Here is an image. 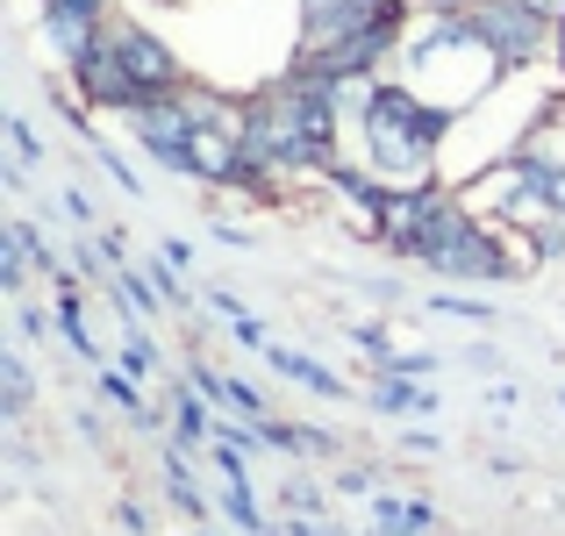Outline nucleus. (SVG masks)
Segmentation results:
<instances>
[{
  "label": "nucleus",
  "instance_id": "0eeeda50",
  "mask_svg": "<svg viewBox=\"0 0 565 536\" xmlns=\"http://www.w3.org/2000/svg\"><path fill=\"white\" fill-rule=\"evenodd\" d=\"M51 293H57V330H65V344L79 351V357H100L94 330H86V308H79V279H72V272H51Z\"/></svg>",
  "mask_w": 565,
  "mask_h": 536
},
{
  "label": "nucleus",
  "instance_id": "f257e3e1",
  "mask_svg": "<svg viewBox=\"0 0 565 536\" xmlns=\"http://www.w3.org/2000/svg\"><path fill=\"white\" fill-rule=\"evenodd\" d=\"M359 129H365V165L386 186H437V143L451 129V115L437 100H423L408 79L401 86H365L359 100Z\"/></svg>",
  "mask_w": 565,
  "mask_h": 536
},
{
  "label": "nucleus",
  "instance_id": "39448f33",
  "mask_svg": "<svg viewBox=\"0 0 565 536\" xmlns=\"http://www.w3.org/2000/svg\"><path fill=\"white\" fill-rule=\"evenodd\" d=\"M108 43L122 51V65L137 72L143 94H180V86H186V65L172 57V43L151 36L143 22H122V14H115V22H108Z\"/></svg>",
  "mask_w": 565,
  "mask_h": 536
},
{
  "label": "nucleus",
  "instance_id": "dca6fc26",
  "mask_svg": "<svg viewBox=\"0 0 565 536\" xmlns=\"http://www.w3.org/2000/svg\"><path fill=\"white\" fill-rule=\"evenodd\" d=\"M429 308H437V315H466V322H487V315H494L487 301H466V293H437Z\"/></svg>",
  "mask_w": 565,
  "mask_h": 536
},
{
  "label": "nucleus",
  "instance_id": "423d86ee",
  "mask_svg": "<svg viewBox=\"0 0 565 536\" xmlns=\"http://www.w3.org/2000/svg\"><path fill=\"white\" fill-rule=\"evenodd\" d=\"M265 357H273V372H279V379L308 386V394H322V400H344V379H337L330 365H316V357H308V351H287V344H273Z\"/></svg>",
  "mask_w": 565,
  "mask_h": 536
},
{
  "label": "nucleus",
  "instance_id": "f3484780",
  "mask_svg": "<svg viewBox=\"0 0 565 536\" xmlns=\"http://www.w3.org/2000/svg\"><path fill=\"white\" fill-rule=\"evenodd\" d=\"M57 201H65V215L79 222V229H94V207H86V193H79V186H65V193H57Z\"/></svg>",
  "mask_w": 565,
  "mask_h": 536
},
{
  "label": "nucleus",
  "instance_id": "9d476101",
  "mask_svg": "<svg viewBox=\"0 0 565 536\" xmlns=\"http://www.w3.org/2000/svg\"><path fill=\"white\" fill-rule=\"evenodd\" d=\"M29 400H36V386H29L22 351H0V415H8V422H22Z\"/></svg>",
  "mask_w": 565,
  "mask_h": 536
},
{
  "label": "nucleus",
  "instance_id": "a211bd4d",
  "mask_svg": "<svg viewBox=\"0 0 565 536\" xmlns=\"http://www.w3.org/2000/svg\"><path fill=\"white\" fill-rule=\"evenodd\" d=\"M158 258H166V265H180V272H186V265H193V250L180 244V236H166V244H158Z\"/></svg>",
  "mask_w": 565,
  "mask_h": 536
},
{
  "label": "nucleus",
  "instance_id": "4468645a",
  "mask_svg": "<svg viewBox=\"0 0 565 536\" xmlns=\"http://www.w3.org/2000/svg\"><path fill=\"white\" fill-rule=\"evenodd\" d=\"M166 494H172L180 515H207V501H201V486H193V472H186L180 451H166Z\"/></svg>",
  "mask_w": 565,
  "mask_h": 536
},
{
  "label": "nucleus",
  "instance_id": "aec40b11",
  "mask_svg": "<svg viewBox=\"0 0 565 536\" xmlns=\"http://www.w3.org/2000/svg\"><path fill=\"white\" fill-rule=\"evenodd\" d=\"M344 8H380V0H344Z\"/></svg>",
  "mask_w": 565,
  "mask_h": 536
},
{
  "label": "nucleus",
  "instance_id": "1a4fd4ad",
  "mask_svg": "<svg viewBox=\"0 0 565 536\" xmlns=\"http://www.w3.org/2000/svg\"><path fill=\"white\" fill-rule=\"evenodd\" d=\"M373 515H380L373 536H423L429 529V508L415 494H373Z\"/></svg>",
  "mask_w": 565,
  "mask_h": 536
},
{
  "label": "nucleus",
  "instance_id": "7ed1b4c3",
  "mask_svg": "<svg viewBox=\"0 0 565 536\" xmlns=\"http://www.w3.org/2000/svg\"><path fill=\"white\" fill-rule=\"evenodd\" d=\"M458 14L494 43L501 65H530L544 43H558V22L537 8V0H472V8H458Z\"/></svg>",
  "mask_w": 565,
  "mask_h": 536
},
{
  "label": "nucleus",
  "instance_id": "6ab92c4d",
  "mask_svg": "<svg viewBox=\"0 0 565 536\" xmlns=\"http://www.w3.org/2000/svg\"><path fill=\"white\" fill-rule=\"evenodd\" d=\"M43 8H86V14H108V0H43Z\"/></svg>",
  "mask_w": 565,
  "mask_h": 536
},
{
  "label": "nucleus",
  "instance_id": "2eb2a0df",
  "mask_svg": "<svg viewBox=\"0 0 565 536\" xmlns=\"http://www.w3.org/2000/svg\"><path fill=\"white\" fill-rule=\"evenodd\" d=\"M122 365L137 372V379H151V372H158V351H151V336H143L137 322H129V330H122Z\"/></svg>",
  "mask_w": 565,
  "mask_h": 536
},
{
  "label": "nucleus",
  "instance_id": "6e6552de",
  "mask_svg": "<svg viewBox=\"0 0 565 536\" xmlns=\"http://www.w3.org/2000/svg\"><path fill=\"white\" fill-rule=\"evenodd\" d=\"M373 408L380 415H429V408H437V394H429V386H415V372H386L380 394H373Z\"/></svg>",
  "mask_w": 565,
  "mask_h": 536
},
{
  "label": "nucleus",
  "instance_id": "20e7f679",
  "mask_svg": "<svg viewBox=\"0 0 565 536\" xmlns=\"http://www.w3.org/2000/svg\"><path fill=\"white\" fill-rule=\"evenodd\" d=\"M65 72H72V86H79V100H86V108H115V115H129V108H143V100H151V94L137 86V72L122 65V51H115L108 36H100L94 51L79 57V65H65Z\"/></svg>",
  "mask_w": 565,
  "mask_h": 536
},
{
  "label": "nucleus",
  "instance_id": "9b49d317",
  "mask_svg": "<svg viewBox=\"0 0 565 536\" xmlns=\"http://www.w3.org/2000/svg\"><path fill=\"white\" fill-rule=\"evenodd\" d=\"M100 400L122 408V415H137V422H151V400H143V386H137L129 365H100Z\"/></svg>",
  "mask_w": 565,
  "mask_h": 536
},
{
  "label": "nucleus",
  "instance_id": "f03ea898",
  "mask_svg": "<svg viewBox=\"0 0 565 536\" xmlns=\"http://www.w3.org/2000/svg\"><path fill=\"white\" fill-rule=\"evenodd\" d=\"M423 265L444 272V279H480V287L515 272V258L501 250V236L487 229L480 215H466V201H451V193L437 201V222H429V236H423Z\"/></svg>",
  "mask_w": 565,
  "mask_h": 536
},
{
  "label": "nucleus",
  "instance_id": "f8f14e48",
  "mask_svg": "<svg viewBox=\"0 0 565 536\" xmlns=\"http://www.w3.org/2000/svg\"><path fill=\"white\" fill-rule=\"evenodd\" d=\"M172 429H180V443H207L215 437V422H207V394L193 386V394H172Z\"/></svg>",
  "mask_w": 565,
  "mask_h": 536
},
{
  "label": "nucleus",
  "instance_id": "ddd939ff",
  "mask_svg": "<svg viewBox=\"0 0 565 536\" xmlns=\"http://www.w3.org/2000/svg\"><path fill=\"white\" fill-rule=\"evenodd\" d=\"M222 515H230L244 536H265V515H258V501H250V480H222Z\"/></svg>",
  "mask_w": 565,
  "mask_h": 536
}]
</instances>
